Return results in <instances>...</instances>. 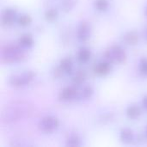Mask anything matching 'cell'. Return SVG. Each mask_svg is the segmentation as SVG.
Here are the masks:
<instances>
[{"label": "cell", "instance_id": "obj_19", "mask_svg": "<svg viewBox=\"0 0 147 147\" xmlns=\"http://www.w3.org/2000/svg\"><path fill=\"white\" fill-rule=\"evenodd\" d=\"M44 16H45V18H46L47 21H48V22H53L58 17V11H57V9H53V8L52 9H49L46 10Z\"/></svg>", "mask_w": 147, "mask_h": 147}, {"label": "cell", "instance_id": "obj_20", "mask_svg": "<svg viewBox=\"0 0 147 147\" xmlns=\"http://www.w3.org/2000/svg\"><path fill=\"white\" fill-rule=\"evenodd\" d=\"M32 22V19L28 15H22L17 18V22L21 27H27Z\"/></svg>", "mask_w": 147, "mask_h": 147}, {"label": "cell", "instance_id": "obj_9", "mask_svg": "<svg viewBox=\"0 0 147 147\" xmlns=\"http://www.w3.org/2000/svg\"><path fill=\"white\" fill-rule=\"evenodd\" d=\"M111 71V65L110 62L109 61H104V62H100L96 65L94 67V71L96 74L99 76H105L109 74Z\"/></svg>", "mask_w": 147, "mask_h": 147}, {"label": "cell", "instance_id": "obj_7", "mask_svg": "<svg viewBox=\"0 0 147 147\" xmlns=\"http://www.w3.org/2000/svg\"><path fill=\"white\" fill-rule=\"evenodd\" d=\"M90 36V26L88 22H82L78 28V38L81 41H86Z\"/></svg>", "mask_w": 147, "mask_h": 147}, {"label": "cell", "instance_id": "obj_11", "mask_svg": "<svg viewBox=\"0 0 147 147\" xmlns=\"http://www.w3.org/2000/svg\"><path fill=\"white\" fill-rule=\"evenodd\" d=\"M134 133L129 128H123L120 133V138L122 142L129 144L134 140Z\"/></svg>", "mask_w": 147, "mask_h": 147}, {"label": "cell", "instance_id": "obj_15", "mask_svg": "<svg viewBox=\"0 0 147 147\" xmlns=\"http://www.w3.org/2000/svg\"><path fill=\"white\" fill-rule=\"evenodd\" d=\"M91 56V53L90 51V49L86 48V47H82L79 49L78 51V59L80 62L82 63H86L90 60Z\"/></svg>", "mask_w": 147, "mask_h": 147}, {"label": "cell", "instance_id": "obj_13", "mask_svg": "<svg viewBox=\"0 0 147 147\" xmlns=\"http://www.w3.org/2000/svg\"><path fill=\"white\" fill-rule=\"evenodd\" d=\"M59 66L60 68L63 70V71L65 73H71L72 71V68H73V64H72V61L71 59L69 58H65L63 59L60 60V63H59Z\"/></svg>", "mask_w": 147, "mask_h": 147}, {"label": "cell", "instance_id": "obj_2", "mask_svg": "<svg viewBox=\"0 0 147 147\" xmlns=\"http://www.w3.org/2000/svg\"><path fill=\"white\" fill-rule=\"evenodd\" d=\"M22 50L16 46H8L3 49V59L7 63H15L23 59Z\"/></svg>", "mask_w": 147, "mask_h": 147}, {"label": "cell", "instance_id": "obj_8", "mask_svg": "<svg viewBox=\"0 0 147 147\" xmlns=\"http://www.w3.org/2000/svg\"><path fill=\"white\" fill-rule=\"evenodd\" d=\"M16 20V12L13 9H6L2 14V22L5 26H10Z\"/></svg>", "mask_w": 147, "mask_h": 147}, {"label": "cell", "instance_id": "obj_1", "mask_svg": "<svg viewBox=\"0 0 147 147\" xmlns=\"http://www.w3.org/2000/svg\"><path fill=\"white\" fill-rule=\"evenodd\" d=\"M105 58L110 63L121 64L126 60L127 54L122 47L120 46H112L105 52Z\"/></svg>", "mask_w": 147, "mask_h": 147}, {"label": "cell", "instance_id": "obj_16", "mask_svg": "<svg viewBox=\"0 0 147 147\" xmlns=\"http://www.w3.org/2000/svg\"><path fill=\"white\" fill-rule=\"evenodd\" d=\"M85 78H86V73H85V71L80 70V71H78L74 74L73 78H72V81H73V84H74L80 85V84H82L84 82Z\"/></svg>", "mask_w": 147, "mask_h": 147}, {"label": "cell", "instance_id": "obj_17", "mask_svg": "<svg viewBox=\"0 0 147 147\" xmlns=\"http://www.w3.org/2000/svg\"><path fill=\"white\" fill-rule=\"evenodd\" d=\"M93 93H94V90L91 86H85L79 93L78 97L81 99H89L92 96Z\"/></svg>", "mask_w": 147, "mask_h": 147}, {"label": "cell", "instance_id": "obj_5", "mask_svg": "<svg viewBox=\"0 0 147 147\" xmlns=\"http://www.w3.org/2000/svg\"><path fill=\"white\" fill-rule=\"evenodd\" d=\"M59 120L54 116H46L39 123L40 129L45 134H52L59 127Z\"/></svg>", "mask_w": 147, "mask_h": 147}, {"label": "cell", "instance_id": "obj_27", "mask_svg": "<svg viewBox=\"0 0 147 147\" xmlns=\"http://www.w3.org/2000/svg\"><path fill=\"white\" fill-rule=\"evenodd\" d=\"M146 16H147V6H146Z\"/></svg>", "mask_w": 147, "mask_h": 147}, {"label": "cell", "instance_id": "obj_23", "mask_svg": "<svg viewBox=\"0 0 147 147\" xmlns=\"http://www.w3.org/2000/svg\"><path fill=\"white\" fill-rule=\"evenodd\" d=\"M140 72L145 75L147 76V59L146 58H143L141 59L140 62Z\"/></svg>", "mask_w": 147, "mask_h": 147}, {"label": "cell", "instance_id": "obj_18", "mask_svg": "<svg viewBox=\"0 0 147 147\" xmlns=\"http://www.w3.org/2000/svg\"><path fill=\"white\" fill-rule=\"evenodd\" d=\"M76 4V0H62L60 7L65 12H68L73 9Z\"/></svg>", "mask_w": 147, "mask_h": 147}, {"label": "cell", "instance_id": "obj_10", "mask_svg": "<svg viewBox=\"0 0 147 147\" xmlns=\"http://www.w3.org/2000/svg\"><path fill=\"white\" fill-rule=\"evenodd\" d=\"M140 40V36L135 31H129L124 35V40L127 44L134 46L138 43Z\"/></svg>", "mask_w": 147, "mask_h": 147}, {"label": "cell", "instance_id": "obj_21", "mask_svg": "<svg viewBox=\"0 0 147 147\" xmlns=\"http://www.w3.org/2000/svg\"><path fill=\"white\" fill-rule=\"evenodd\" d=\"M95 7L98 11H105L109 8L108 0H96Z\"/></svg>", "mask_w": 147, "mask_h": 147}, {"label": "cell", "instance_id": "obj_26", "mask_svg": "<svg viewBox=\"0 0 147 147\" xmlns=\"http://www.w3.org/2000/svg\"><path fill=\"white\" fill-rule=\"evenodd\" d=\"M144 38H145V40L147 41V28H146L145 30H144Z\"/></svg>", "mask_w": 147, "mask_h": 147}, {"label": "cell", "instance_id": "obj_12", "mask_svg": "<svg viewBox=\"0 0 147 147\" xmlns=\"http://www.w3.org/2000/svg\"><path fill=\"white\" fill-rule=\"evenodd\" d=\"M18 43L22 47H31L34 44V39L30 34H25L19 38Z\"/></svg>", "mask_w": 147, "mask_h": 147}, {"label": "cell", "instance_id": "obj_24", "mask_svg": "<svg viewBox=\"0 0 147 147\" xmlns=\"http://www.w3.org/2000/svg\"><path fill=\"white\" fill-rule=\"evenodd\" d=\"M63 70L60 68V66H59V67H57V68H55L54 70H53V77L55 78H60L61 77V75L63 74Z\"/></svg>", "mask_w": 147, "mask_h": 147}, {"label": "cell", "instance_id": "obj_14", "mask_svg": "<svg viewBox=\"0 0 147 147\" xmlns=\"http://www.w3.org/2000/svg\"><path fill=\"white\" fill-rule=\"evenodd\" d=\"M127 115L129 119H132V120H135L137 118H139V116L140 115V107L136 106V105H132V106H129L127 109Z\"/></svg>", "mask_w": 147, "mask_h": 147}, {"label": "cell", "instance_id": "obj_6", "mask_svg": "<svg viewBox=\"0 0 147 147\" xmlns=\"http://www.w3.org/2000/svg\"><path fill=\"white\" fill-rule=\"evenodd\" d=\"M78 96V94L75 88L66 87V88H64L60 91L59 98V100H61L63 102H69V101H71L74 98H76Z\"/></svg>", "mask_w": 147, "mask_h": 147}, {"label": "cell", "instance_id": "obj_25", "mask_svg": "<svg viewBox=\"0 0 147 147\" xmlns=\"http://www.w3.org/2000/svg\"><path fill=\"white\" fill-rule=\"evenodd\" d=\"M142 105L144 106V108L146 109H147V96L143 98V100H142Z\"/></svg>", "mask_w": 147, "mask_h": 147}, {"label": "cell", "instance_id": "obj_3", "mask_svg": "<svg viewBox=\"0 0 147 147\" xmlns=\"http://www.w3.org/2000/svg\"><path fill=\"white\" fill-rule=\"evenodd\" d=\"M35 78V73L28 71L21 75H13L9 78V84L14 87H22L30 84Z\"/></svg>", "mask_w": 147, "mask_h": 147}, {"label": "cell", "instance_id": "obj_22", "mask_svg": "<svg viewBox=\"0 0 147 147\" xmlns=\"http://www.w3.org/2000/svg\"><path fill=\"white\" fill-rule=\"evenodd\" d=\"M80 145V139L78 136H70L66 140V146H78Z\"/></svg>", "mask_w": 147, "mask_h": 147}, {"label": "cell", "instance_id": "obj_28", "mask_svg": "<svg viewBox=\"0 0 147 147\" xmlns=\"http://www.w3.org/2000/svg\"><path fill=\"white\" fill-rule=\"evenodd\" d=\"M146 136H147V129H146Z\"/></svg>", "mask_w": 147, "mask_h": 147}, {"label": "cell", "instance_id": "obj_4", "mask_svg": "<svg viewBox=\"0 0 147 147\" xmlns=\"http://www.w3.org/2000/svg\"><path fill=\"white\" fill-rule=\"evenodd\" d=\"M26 111L21 108V107H16V106H12L9 109H6V111L3 112L2 114V120L3 121H5L7 123L9 122H13L17 120H19Z\"/></svg>", "mask_w": 147, "mask_h": 147}]
</instances>
